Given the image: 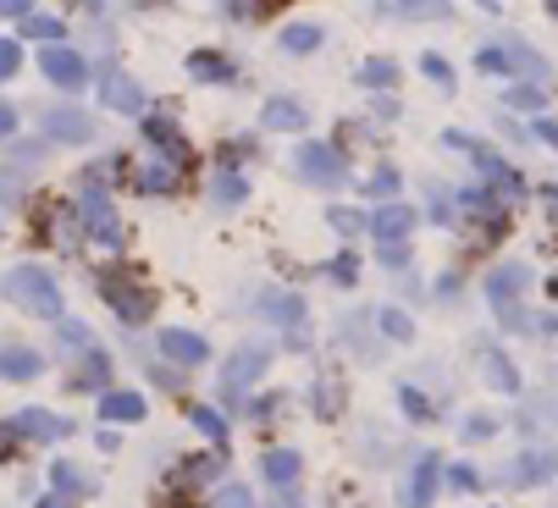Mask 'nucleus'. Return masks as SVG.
Listing matches in <instances>:
<instances>
[{
	"mask_svg": "<svg viewBox=\"0 0 558 508\" xmlns=\"http://www.w3.org/2000/svg\"><path fill=\"white\" fill-rule=\"evenodd\" d=\"M371 315H376V326H381V337H387V343H398V349H410V343H415V320H410L404 310L381 304V310H371Z\"/></svg>",
	"mask_w": 558,
	"mask_h": 508,
	"instance_id": "c85d7f7f",
	"label": "nucleus"
},
{
	"mask_svg": "<svg viewBox=\"0 0 558 508\" xmlns=\"http://www.w3.org/2000/svg\"><path fill=\"white\" fill-rule=\"evenodd\" d=\"M475 66L482 72H525V83H536V77H547V61L531 50V45H520V39H504V45H482L475 50Z\"/></svg>",
	"mask_w": 558,
	"mask_h": 508,
	"instance_id": "423d86ee",
	"label": "nucleus"
},
{
	"mask_svg": "<svg viewBox=\"0 0 558 508\" xmlns=\"http://www.w3.org/2000/svg\"><path fill=\"white\" fill-rule=\"evenodd\" d=\"M84 232L100 243V249H122V216L100 183V166L95 172H84Z\"/></svg>",
	"mask_w": 558,
	"mask_h": 508,
	"instance_id": "7ed1b4c3",
	"label": "nucleus"
},
{
	"mask_svg": "<svg viewBox=\"0 0 558 508\" xmlns=\"http://www.w3.org/2000/svg\"><path fill=\"white\" fill-rule=\"evenodd\" d=\"M442 486H453L459 497H475V492L487 486V475L475 470V464H464V459H459V464H442Z\"/></svg>",
	"mask_w": 558,
	"mask_h": 508,
	"instance_id": "473e14b6",
	"label": "nucleus"
},
{
	"mask_svg": "<svg viewBox=\"0 0 558 508\" xmlns=\"http://www.w3.org/2000/svg\"><path fill=\"white\" fill-rule=\"evenodd\" d=\"M0 288H7L28 315H39V320H61V315H66V304H61V288H56V271H50V266H12Z\"/></svg>",
	"mask_w": 558,
	"mask_h": 508,
	"instance_id": "f257e3e1",
	"label": "nucleus"
},
{
	"mask_svg": "<svg viewBox=\"0 0 558 508\" xmlns=\"http://www.w3.org/2000/svg\"><path fill=\"white\" fill-rule=\"evenodd\" d=\"M56 337H61L66 349H95V343H89V326H84V320H66V315L56 320Z\"/></svg>",
	"mask_w": 558,
	"mask_h": 508,
	"instance_id": "a19ab883",
	"label": "nucleus"
},
{
	"mask_svg": "<svg viewBox=\"0 0 558 508\" xmlns=\"http://www.w3.org/2000/svg\"><path fill=\"white\" fill-rule=\"evenodd\" d=\"M100 106H106V111H117V117H144V111H149V95L138 89V83H133L128 72L106 66V72H100Z\"/></svg>",
	"mask_w": 558,
	"mask_h": 508,
	"instance_id": "9d476101",
	"label": "nucleus"
},
{
	"mask_svg": "<svg viewBox=\"0 0 558 508\" xmlns=\"http://www.w3.org/2000/svg\"><path fill=\"white\" fill-rule=\"evenodd\" d=\"M376 254H381V266H387V271H404L410 243H376Z\"/></svg>",
	"mask_w": 558,
	"mask_h": 508,
	"instance_id": "de8ad7c7",
	"label": "nucleus"
},
{
	"mask_svg": "<svg viewBox=\"0 0 558 508\" xmlns=\"http://www.w3.org/2000/svg\"><path fill=\"white\" fill-rule=\"evenodd\" d=\"M432 221L453 227V194H448V189H432Z\"/></svg>",
	"mask_w": 558,
	"mask_h": 508,
	"instance_id": "09e8293b",
	"label": "nucleus"
},
{
	"mask_svg": "<svg viewBox=\"0 0 558 508\" xmlns=\"http://www.w3.org/2000/svg\"><path fill=\"white\" fill-rule=\"evenodd\" d=\"M376 12L398 17V23H448L453 0H376Z\"/></svg>",
	"mask_w": 558,
	"mask_h": 508,
	"instance_id": "2eb2a0df",
	"label": "nucleus"
},
{
	"mask_svg": "<svg viewBox=\"0 0 558 508\" xmlns=\"http://www.w3.org/2000/svg\"><path fill=\"white\" fill-rule=\"evenodd\" d=\"M260 475L271 481V492H282V486H299V475H304V459H299L293 448H266V459H260Z\"/></svg>",
	"mask_w": 558,
	"mask_h": 508,
	"instance_id": "5701e85b",
	"label": "nucleus"
},
{
	"mask_svg": "<svg viewBox=\"0 0 558 508\" xmlns=\"http://www.w3.org/2000/svg\"><path fill=\"white\" fill-rule=\"evenodd\" d=\"M133 7H144V0H133Z\"/></svg>",
	"mask_w": 558,
	"mask_h": 508,
	"instance_id": "13d9d810",
	"label": "nucleus"
},
{
	"mask_svg": "<svg viewBox=\"0 0 558 508\" xmlns=\"http://www.w3.org/2000/svg\"><path fill=\"white\" fill-rule=\"evenodd\" d=\"M327 277H332L338 288H349V282L360 277V261H354V254H332V261H327Z\"/></svg>",
	"mask_w": 558,
	"mask_h": 508,
	"instance_id": "37998d69",
	"label": "nucleus"
},
{
	"mask_svg": "<svg viewBox=\"0 0 558 508\" xmlns=\"http://www.w3.org/2000/svg\"><path fill=\"white\" fill-rule=\"evenodd\" d=\"M343 337H354V360H365V365H376V360H381V349H387V343H376L371 331H360V320H354V315L343 320Z\"/></svg>",
	"mask_w": 558,
	"mask_h": 508,
	"instance_id": "e433bc0d",
	"label": "nucleus"
},
{
	"mask_svg": "<svg viewBox=\"0 0 558 508\" xmlns=\"http://www.w3.org/2000/svg\"><path fill=\"white\" fill-rule=\"evenodd\" d=\"M95 288H100V299H106L128 326H138V320H149V315H155V299H149V288L138 282V271H128V261L106 266V271L95 277Z\"/></svg>",
	"mask_w": 558,
	"mask_h": 508,
	"instance_id": "f03ea898",
	"label": "nucleus"
},
{
	"mask_svg": "<svg viewBox=\"0 0 558 508\" xmlns=\"http://www.w3.org/2000/svg\"><path fill=\"white\" fill-rule=\"evenodd\" d=\"M138 133H144V144H149V149H161V160H167V166L189 172L194 144H189V133H183L172 117H161V111H144V117H138Z\"/></svg>",
	"mask_w": 558,
	"mask_h": 508,
	"instance_id": "39448f33",
	"label": "nucleus"
},
{
	"mask_svg": "<svg viewBox=\"0 0 558 508\" xmlns=\"http://www.w3.org/2000/svg\"><path fill=\"white\" fill-rule=\"evenodd\" d=\"M266 371H271V349H266V343H244V349L221 365V392H227V403H238V392L255 387Z\"/></svg>",
	"mask_w": 558,
	"mask_h": 508,
	"instance_id": "0eeeda50",
	"label": "nucleus"
},
{
	"mask_svg": "<svg viewBox=\"0 0 558 508\" xmlns=\"http://www.w3.org/2000/svg\"><path fill=\"white\" fill-rule=\"evenodd\" d=\"M498 432H504V420H498V414H470L464 426H459V437H464V443H493Z\"/></svg>",
	"mask_w": 558,
	"mask_h": 508,
	"instance_id": "4c0bfd02",
	"label": "nucleus"
},
{
	"mask_svg": "<svg viewBox=\"0 0 558 508\" xmlns=\"http://www.w3.org/2000/svg\"><path fill=\"white\" fill-rule=\"evenodd\" d=\"M504 106H520V111H547V89H536V83H514V89H504Z\"/></svg>",
	"mask_w": 558,
	"mask_h": 508,
	"instance_id": "c9c22d12",
	"label": "nucleus"
},
{
	"mask_svg": "<svg viewBox=\"0 0 558 508\" xmlns=\"http://www.w3.org/2000/svg\"><path fill=\"white\" fill-rule=\"evenodd\" d=\"M310 409L322 414V420H338V414H343V382H338V376L315 382V387H310Z\"/></svg>",
	"mask_w": 558,
	"mask_h": 508,
	"instance_id": "7c9ffc66",
	"label": "nucleus"
},
{
	"mask_svg": "<svg viewBox=\"0 0 558 508\" xmlns=\"http://www.w3.org/2000/svg\"><path fill=\"white\" fill-rule=\"evenodd\" d=\"M415 205H404V199H387V205H376L371 216H365V227H371V238L376 243H410V232H415Z\"/></svg>",
	"mask_w": 558,
	"mask_h": 508,
	"instance_id": "f8f14e48",
	"label": "nucleus"
},
{
	"mask_svg": "<svg viewBox=\"0 0 558 508\" xmlns=\"http://www.w3.org/2000/svg\"><path fill=\"white\" fill-rule=\"evenodd\" d=\"M0 376L7 382H39L45 376V354L28 349V343H7L0 349Z\"/></svg>",
	"mask_w": 558,
	"mask_h": 508,
	"instance_id": "aec40b11",
	"label": "nucleus"
},
{
	"mask_svg": "<svg viewBox=\"0 0 558 508\" xmlns=\"http://www.w3.org/2000/svg\"><path fill=\"white\" fill-rule=\"evenodd\" d=\"M133 189L138 194H178V166H167V160H149V166H138V178H133Z\"/></svg>",
	"mask_w": 558,
	"mask_h": 508,
	"instance_id": "bb28decb",
	"label": "nucleus"
},
{
	"mask_svg": "<svg viewBox=\"0 0 558 508\" xmlns=\"http://www.w3.org/2000/svg\"><path fill=\"white\" fill-rule=\"evenodd\" d=\"M189 77H194V83H210V89H221V83L238 77V61L221 56V50H189Z\"/></svg>",
	"mask_w": 558,
	"mask_h": 508,
	"instance_id": "a211bd4d",
	"label": "nucleus"
},
{
	"mask_svg": "<svg viewBox=\"0 0 558 508\" xmlns=\"http://www.w3.org/2000/svg\"><path fill=\"white\" fill-rule=\"evenodd\" d=\"M221 12L227 17H250V0H221Z\"/></svg>",
	"mask_w": 558,
	"mask_h": 508,
	"instance_id": "5fc2aeb1",
	"label": "nucleus"
},
{
	"mask_svg": "<svg viewBox=\"0 0 558 508\" xmlns=\"http://www.w3.org/2000/svg\"><path fill=\"white\" fill-rule=\"evenodd\" d=\"M327 221H332V232H343V238H354V232L365 227V210H349V205H332V210H327Z\"/></svg>",
	"mask_w": 558,
	"mask_h": 508,
	"instance_id": "79ce46f5",
	"label": "nucleus"
},
{
	"mask_svg": "<svg viewBox=\"0 0 558 508\" xmlns=\"http://www.w3.org/2000/svg\"><path fill=\"white\" fill-rule=\"evenodd\" d=\"M144 392H100V420L106 426H133V420H144Z\"/></svg>",
	"mask_w": 558,
	"mask_h": 508,
	"instance_id": "b1692460",
	"label": "nucleus"
},
{
	"mask_svg": "<svg viewBox=\"0 0 558 508\" xmlns=\"http://www.w3.org/2000/svg\"><path fill=\"white\" fill-rule=\"evenodd\" d=\"M12 448H17V437H12L7 420H0V459H12Z\"/></svg>",
	"mask_w": 558,
	"mask_h": 508,
	"instance_id": "864d4df0",
	"label": "nucleus"
},
{
	"mask_svg": "<svg viewBox=\"0 0 558 508\" xmlns=\"http://www.w3.org/2000/svg\"><path fill=\"white\" fill-rule=\"evenodd\" d=\"M210 508H255V492L250 486H221Z\"/></svg>",
	"mask_w": 558,
	"mask_h": 508,
	"instance_id": "a18cd8bd",
	"label": "nucleus"
},
{
	"mask_svg": "<svg viewBox=\"0 0 558 508\" xmlns=\"http://www.w3.org/2000/svg\"><path fill=\"white\" fill-rule=\"evenodd\" d=\"M50 492H61V497H72V503H77V497H95V492H100V481H95L84 464L56 459V464H50Z\"/></svg>",
	"mask_w": 558,
	"mask_h": 508,
	"instance_id": "6ab92c4d",
	"label": "nucleus"
},
{
	"mask_svg": "<svg viewBox=\"0 0 558 508\" xmlns=\"http://www.w3.org/2000/svg\"><path fill=\"white\" fill-rule=\"evenodd\" d=\"M189 426H194L210 448H227V420H221L210 403H189Z\"/></svg>",
	"mask_w": 558,
	"mask_h": 508,
	"instance_id": "c756f323",
	"label": "nucleus"
},
{
	"mask_svg": "<svg viewBox=\"0 0 558 508\" xmlns=\"http://www.w3.org/2000/svg\"><path fill=\"white\" fill-rule=\"evenodd\" d=\"M72 7H84V12H100V7H106V0H72Z\"/></svg>",
	"mask_w": 558,
	"mask_h": 508,
	"instance_id": "4d7b16f0",
	"label": "nucleus"
},
{
	"mask_svg": "<svg viewBox=\"0 0 558 508\" xmlns=\"http://www.w3.org/2000/svg\"><path fill=\"white\" fill-rule=\"evenodd\" d=\"M23 39L61 45V39H66V23H61V17H50V12H28V17H23Z\"/></svg>",
	"mask_w": 558,
	"mask_h": 508,
	"instance_id": "72a5a7b5",
	"label": "nucleus"
},
{
	"mask_svg": "<svg viewBox=\"0 0 558 508\" xmlns=\"http://www.w3.org/2000/svg\"><path fill=\"white\" fill-rule=\"evenodd\" d=\"M398 409H404L410 426H437V420L448 414V409H442V403H432V392H426V387H415V382L398 387Z\"/></svg>",
	"mask_w": 558,
	"mask_h": 508,
	"instance_id": "412c9836",
	"label": "nucleus"
},
{
	"mask_svg": "<svg viewBox=\"0 0 558 508\" xmlns=\"http://www.w3.org/2000/svg\"><path fill=\"white\" fill-rule=\"evenodd\" d=\"M525 288H531V266H520V261H504V266H493V277H487V299H493L498 310H509Z\"/></svg>",
	"mask_w": 558,
	"mask_h": 508,
	"instance_id": "f3484780",
	"label": "nucleus"
},
{
	"mask_svg": "<svg viewBox=\"0 0 558 508\" xmlns=\"http://www.w3.org/2000/svg\"><path fill=\"white\" fill-rule=\"evenodd\" d=\"M487 382H493L504 398H520V371L509 365V354H487Z\"/></svg>",
	"mask_w": 558,
	"mask_h": 508,
	"instance_id": "f704fd0d",
	"label": "nucleus"
},
{
	"mask_svg": "<svg viewBox=\"0 0 558 508\" xmlns=\"http://www.w3.org/2000/svg\"><path fill=\"white\" fill-rule=\"evenodd\" d=\"M260 315L293 337V331L304 326V299H299V293H260Z\"/></svg>",
	"mask_w": 558,
	"mask_h": 508,
	"instance_id": "4be33fe9",
	"label": "nucleus"
},
{
	"mask_svg": "<svg viewBox=\"0 0 558 508\" xmlns=\"http://www.w3.org/2000/svg\"><path fill=\"white\" fill-rule=\"evenodd\" d=\"M28 12H34V7H28V0H0V17H17V23H23Z\"/></svg>",
	"mask_w": 558,
	"mask_h": 508,
	"instance_id": "3c124183",
	"label": "nucleus"
},
{
	"mask_svg": "<svg viewBox=\"0 0 558 508\" xmlns=\"http://www.w3.org/2000/svg\"><path fill=\"white\" fill-rule=\"evenodd\" d=\"M260 122H266L271 133H304V128H310V111H304L299 100H266Z\"/></svg>",
	"mask_w": 558,
	"mask_h": 508,
	"instance_id": "393cba45",
	"label": "nucleus"
},
{
	"mask_svg": "<svg viewBox=\"0 0 558 508\" xmlns=\"http://www.w3.org/2000/svg\"><path fill=\"white\" fill-rule=\"evenodd\" d=\"M39 508H72V497H61V492H45V497H39Z\"/></svg>",
	"mask_w": 558,
	"mask_h": 508,
	"instance_id": "6e6d98bb",
	"label": "nucleus"
},
{
	"mask_svg": "<svg viewBox=\"0 0 558 508\" xmlns=\"http://www.w3.org/2000/svg\"><path fill=\"white\" fill-rule=\"evenodd\" d=\"M398 189H404V178H398L392 166H376L371 183H365V194H371V199H381V205H387V199H398Z\"/></svg>",
	"mask_w": 558,
	"mask_h": 508,
	"instance_id": "ea45409f",
	"label": "nucleus"
},
{
	"mask_svg": "<svg viewBox=\"0 0 558 508\" xmlns=\"http://www.w3.org/2000/svg\"><path fill=\"white\" fill-rule=\"evenodd\" d=\"M442 492V459L437 453H415V470L404 475V486H398V508H432Z\"/></svg>",
	"mask_w": 558,
	"mask_h": 508,
	"instance_id": "6e6552de",
	"label": "nucleus"
},
{
	"mask_svg": "<svg viewBox=\"0 0 558 508\" xmlns=\"http://www.w3.org/2000/svg\"><path fill=\"white\" fill-rule=\"evenodd\" d=\"M398 61H387V56H371V61H360V89H371V95H387V89H398Z\"/></svg>",
	"mask_w": 558,
	"mask_h": 508,
	"instance_id": "cd10ccee",
	"label": "nucleus"
},
{
	"mask_svg": "<svg viewBox=\"0 0 558 508\" xmlns=\"http://www.w3.org/2000/svg\"><path fill=\"white\" fill-rule=\"evenodd\" d=\"M17 66H23V45L17 39H0V83H7Z\"/></svg>",
	"mask_w": 558,
	"mask_h": 508,
	"instance_id": "49530a36",
	"label": "nucleus"
},
{
	"mask_svg": "<svg viewBox=\"0 0 558 508\" xmlns=\"http://www.w3.org/2000/svg\"><path fill=\"white\" fill-rule=\"evenodd\" d=\"M39 72L56 83V89H84V83H89V61L77 56L72 45H45V56H39Z\"/></svg>",
	"mask_w": 558,
	"mask_h": 508,
	"instance_id": "ddd939ff",
	"label": "nucleus"
},
{
	"mask_svg": "<svg viewBox=\"0 0 558 508\" xmlns=\"http://www.w3.org/2000/svg\"><path fill=\"white\" fill-rule=\"evenodd\" d=\"M155 349H161L172 365H189V371L210 360V343H205L199 331H189V326H167L161 337H155Z\"/></svg>",
	"mask_w": 558,
	"mask_h": 508,
	"instance_id": "4468645a",
	"label": "nucleus"
},
{
	"mask_svg": "<svg viewBox=\"0 0 558 508\" xmlns=\"http://www.w3.org/2000/svg\"><path fill=\"white\" fill-rule=\"evenodd\" d=\"M277 45H282L288 56H310V50L327 45V28H322V23H288V28L277 34Z\"/></svg>",
	"mask_w": 558,
	"mask_h": 508,
	"instance_id": "a878e982",
	"label": "nucleus"
},
{
	"mask_svg": "<svg viewBox=\"0 0 558 508\" xmlns=\"http://www.w3.org/2000/svg\"><path fill=\"white\" fill-rule=\"evenodd\" d=\"M7 426H12V437L23 443H56V437H72V420L66 414H50V409H39V403H28V409H17L12 420H7Z\"/></svg>",
	"mask_w": 558,
	"mask_h": 508,
	"instance_id": "1a4fd4ad",
	"label": "nucleus"
},
{
	"mask_svg": "<svg viewBox=\"0 0 558 508\" xmlns=\"http://www.w3.org/2000/svg\"><path fill=\"white\" fill-rule=\"evenodd\" d=\"M7 133H17V106L0 100V138H7Z\"/></svg>",
	"mask_w": 558,
	"mask_h": 508,
	"instance_id": "603ef678",
	"label": "nucleus"
},
{
	"mask_svg": "<svg viewBox=\"0 0 558 508\" xmlns=\"http://www.w3.org/2000/svg\"><path fill=\"white\" fill-rule=\"evenodd\" d=\"M525 138H536V144H553V138H558V128H553V117L542 111V117L531 122V133H525Z\"/></svg>",
	"mask_w": 558,
	"mask_h": 508,
	"instance_id": "8fccbe9b",
	"label": "nucleus"
},
{
	"mask_svg": "<svg viewBox=\"0 0 558 508\" xmlns=\"http://www.w3.org/2000/svg\"><path fill=\"white\" fill-rule=\"evenodd\" d=\"M210 199H216V210H238V205H244L250 199V183L244 178H238V172H216V183H210Z\"/></svg>",
	"mask_w": 558,
	"mask_h": 508,
	"instance_id": "2f4dec72",
	"label": "nucleus"
},
{
	"mask_svg": "<svg viewBox=\"0 0 558 508\" xmlns=\"http://www.w3.org/2000/svg\"><path fill=\"white\" fill-rule=\"evenodd\" d=\"M39 128H45V138H50V144H89V138L100 133V128H95V117H89L84 106H50Z\"/></svg>",
	"mask_w": 558,
	"mask_h": 508,
	"instance_id": "9b49d317",
	"label": "nucleus"
},
{
	"mask_svg": "<svg viewBox=\"0 0 558 508\" xmlns=\"http://www.w3.org/2000/svg\"><path fill=\"white\" fill-rule=\"evenodd\" d=\"M504 481H509V486H520V492H525V486L553 481V453H547V443H531V448H525V453L504 470Z\"/></svg>",
	"mask_w": 558,
	"mask_h": 508,
	"instance_id": "dca6fc26",
	"label": "nucleus"
},
{
	"mask_svg": "<svg viewBox=\"0 0 558 508\" xmlns=\"http://www.w3.org/2000/svg\"><path fill=\"white\" fill-rule=\"evenodd\" d=\"M421 72H426L432 83H442V89H453V66H448L437 50H426V56H421Z\"/></svg>",
	"mask_w": 558,
	"mask_h": 508,
	"instance_id": "c03bdc74",
	"label": "nucleus"
},
{
	"mask_svg": "<svg viewBox=\"0 0 558 508\" xmlns=\"http://www.w3.org/2000/svg\"><path fill=\"white\" fill-rule=\"evenodd\" d=\"M293 166H299V178L315 183V189H343V183H349V160H343L338 144H315V138H310V144H299Z\"/></svg>",
	"mask_w": 558,
	"mask_h": 508,
	"instance_id": "20e7f679",
	"label": "nucleus"
},
{
	"mask_svg": "<svg viewBox=\"0 0 558 508\" xmlns=\"http://www.w3.org/2000/svg\"><path fill=\"white\" fill-rule=\"evenodd\" d=\"M106 382H111L106 349H84V376H77V387H106Z\"/></svg>",
	"mask_w": 558,
	"mask_h": 508,
	"instance_id": "58836bf2",
	"label": "nucleus"
}]
</instances>
